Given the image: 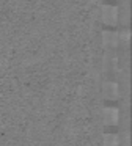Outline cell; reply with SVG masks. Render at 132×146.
I'll list each match as a JSON object with an SVG mask.
<instances>
[{
	"mask_svg": "<svg viewBox=\"0 0 132 146\" xmlns=\"http://www.w3.org/2000/svg\"><path fill=\"white\" fill-rule=\"evenodd\" d=\"M119 21V10L113 5H105L102 7V22L105 25H116Z\"/></svg>",
	"mask_w": 132,
	"mask_h": 146,
	"instance_id": "cell-3",
	"label": "cell"
},
{
	"mask_svg": "<svg viewBox=\"0 0 132 146\" xmlns=\"http://www.w3.org/2000/svg\"><path fill=\"white\" fill-rule=\"evenodd\" d=\"M102 146H121V138L116 132L102 133Z\"/></svg>",
	"mask_w": 132,
	"mask_h": 146,
	"instance_id": "cell-5",
	"label": "cell"
},
{
	"mask_svg": "<svg viewBox=\"0 0 132 146\" xmlns=\"http://www.w3.org/2000/svg\"><path fill=\"white\" fill-rule=\"evenodd\" d=\"M121 121V111L118 107H104L102 108V123L107 127H115Z\"/></svg>",
	"mask_w": 132,
	"mask_h": 146,
	"instance_id": "cell-2",
	"label": "cell"
},
{
	"mask_svg": "<svg viewBox=\"0 0 132 146\" xmlns=\"http://www.w3.org/2000/svg\"><path fill=\"white\" fill-rule=\"evenodd\" d=\"M102 44L105 49H116L119 44V38H118V33H113V32H104L102 33Z\"/></svg>",
	"mask_w": 132,
	"mask_h": 146,
	"instance_id": "cell-4",
	"label": "cell"
},
{
	"mask_svg": "<svg viewBox=\"0 0 132 146\" xmlns=\"http://www.w3.org/2000/svg\"><path fill=\"white\" fill-rule=\"evenodd\" d=\"M123 91L121 86H119L118 82L115 80H105L102 83V96L107 99V101H118L121 98Z\"/></svg>",
	"mask_w": 132,
	"mask_h": 146,
	"instance_id": "cell-1",
	"label": "cell"
},
{
	"mask_svg": "<svg viewBox=\"0 0 132 146\" xmlns=\"http://www.w3.org/2000/svg\"><path fill=\"white\" fill-rule=\"evenodd\" d=\"M118 38H119V42H123L124 46H127L129 44V38H131V33H129L127 30H124L123 33L118 35Z\"/></svg>",
	"mask_w": 132,
	"mask_h": 146,
	"instance_id": "cell-6",
	"label": "cell"
}]
</instances>
